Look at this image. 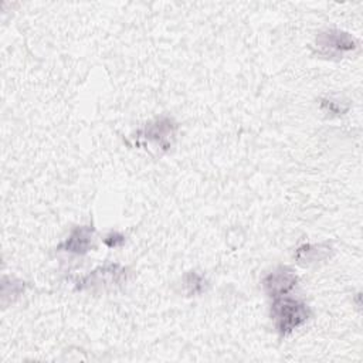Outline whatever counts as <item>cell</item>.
Segmentation results:
<instances>
[{
  "mask_svg": "<svg viewBox=\"0 0 363 363\" xmlns=\"http://www.w3.org/2000/svg\"><path fill=\"white\" fill-rule=\"evenodd\" d=\"M309 318V306L299 299L284 295L275 298L271 305V319L281 336L291 335L295 329L306 323Z\"/></svg>",
  "mask_w": 363,
  "mask_h": 363,
  "instance_id": "1",
  "label": "cell"
},
{
  "mask_svg": "<svg viewBox=\"0 0 363 363\" xmlns=\"http://www.w3.org/2000/svg\"><path fill=\"white\" fill-rule=\"evenodd\" d=\"M177 123L169 116H160L146 123L136 132V139L150 143L156 150L166 152L173 145L177 132Z\"/></svg>",
  "mask_w": 363,
  "mask_h": 363,
  "instance_id": "2",
  "label": "cell"
},
{
  "mask_svg": "<svg viewBox=\"0 0 363 363\" xmlns=\"http://www.w3.org/2000/svg\"><path fill=\"white\" fill-rule=\"evenodd\" d=\"M315 47L318 50V54L323 57L339 58L346 52L354 51L357 48V40L349 33L332 28L325 30L316 35Z\"/></svg>",
  "mask_w": 363,
  "mask_h": 363,
  "instance_id": "3",
  "label": "cell"
},
{
  "mask_svg": "<svg viewBox=\"0 0 363 363\" xmlns=\"http://www.w3.org/2000/svg\"><path fill=\"white\" fill-rule=\"evenodd\" d=\"M128 269L119 264H108L99 267L81 278L77 284V289H95V288H111L126 281Z\"/></svg>",
  "mask_w": 363,
  "mask_h": 363,
  "instance_id": "4",
  "label": "cell"
},
{
  "mask_svg": "<svg viewBox=\"0 0 363 363\" xmlns=\"http://www.w3.org/2000/svg\"><path fill=\"white\" fill-rule=\"evenodd\" d=\"M296 274L289 267L279 265L264 277L262 289L269 298L275 299L291 292L296 286Z\"/></svg>",
  "mask_w": 363,
  "mask_h": 363,
  "instance_id": "5",
  "label": "cell"
},
{
  "mask_svg": "<svg viewBox=\"0 0 363 363\" xmlns=\"http://www.w3.org/2000/svg\"><path fill=\"white\" fill-rule=\"evenodd\" d=\"M94 234L95 228L92 225H78L71 231L68 238L57 247V250L75 255H84L92 248Z\"/></svg>",
  "mask_w": 363,
  "mask_h": 363,
  "instance_id": "6",
  "label": "cell"
},
{
  "mask_svg": "<svg viewBox=\"0 0 363 363\" xmlns=\"http://www.w3.org/2000/svg\"><path fill=\"white\" fill-rule=\"evenodd\" d=\"M332 252V247L329 244H303L295 250L294 258L302 267H309L312 264H318L326 259Z\"/></svg>",
  "mask_w": 363,
  "mask_h": 363,
  "instance_id": "7",
  "label": "cell"
},
{
  "mask_svg": "<svg viewBox=\"0 0 363 363\" xmlns=\"http://www.w3.org/2000/svg\"><path fill=\"white\" fill-rule=\"evenodd\" d=\"M184 291L189 296L201 295L207 289V279L197 271H189L183 277Z\"/></svg>",
  "mask_w": 363,
  "mask_h": 363,
  "instance_id": "8",
  "label": "cell"
},
{
  "mask_svg": "<svg viewBox=\"0 0 363 363\" xmlns=\"http://www.w3.org/2000/svg\"><path fill=\"white\" fill-rule=\"evenodd\" d=\"M320 109L328 113L329 116H340L347 112L349 106L343 102L335 101V99H322L320 101Z\"/></svg>",
  "mask_w": 363,
  "mask_h": 363,
  "instance_id": "9",
  "label": "cell"
},
{
  "mask_svg": "<svg viewBox=\"0 0 363 363\" xmlns=\"http://www.w3.org/2000/svg\"><path fill=\"white\" fill-rule=\"evenodd\" d=\"M104 244L109 248H116L121 247L122 244H125V235L118 233V231H111L109 234H106L104 237Z\"/></svg>",
  "mask_w": 363,
  "mask_h": 363,
  "instance_id": "10",
  "label": "cell"
}]
</instances>
